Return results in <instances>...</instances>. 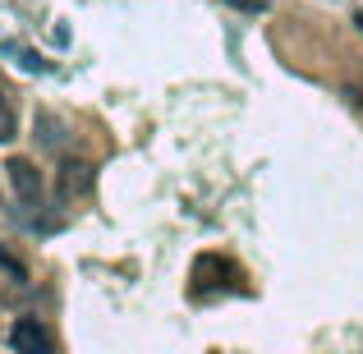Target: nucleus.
<instances>
[{
	"mask_svg": "<svg viewBox=\"0 0 363 354\" xmlns=\"http://www.w3.org/2000/svg\"><path fill=\"white\" fill-rule=\"evenodd\" d=\"M14 138V106L5 101V92H0V143Z\"/></svg>",
	"mask_w": 363,
	"mask_h": 354,
	"instance_id": "nucleus-4",
	"label": "nucleus"
},
{
	"mask_svg": "<svg viewBox=\"0 0 363 354\" xmlns=\"http://www.w3.org/2000/svg\"><path fill=\"white\" fill-rule=\"evenodd\" d=\"M9 345H14L18 354H55L51 331H46L37 318H18L14 331H9Z\"/></svg>",
	"mask_w": 363,
	"mask_h": 354,
	"instance_id": "nucleus-1",
	"label": "nucleus"
},
{
	"mask_svg": "<svg viewBox=\"0 0 363 354\" xmlns=\"http://www.w3.org/2000/svg\"><path fill=\"white\" fill-rule=\"evenodd\" d=\"M5 170H9V184H14L18 203H28V207H37V203H42V175H37V166H33V161L14 157Z\"/></svg>",
	"mask_w": 363,
	"mask_h": 354,
	"instance_id": "nucleus-2",
	"label": "nucleus"
},
{
	"mask_svg": "<svg viewBox=\"0 0 363 354\" xmlns=\"http://www.w3.org/2000/svg\"><path fill=\"white\" fill-rule=\"evenodd\" d=\"M0 267H5L9 276H14V281H28V272H23V262H18V258H9L5 248H0Z\"/></svg>",
	"mask_w": 363,
	"mask_h": 354,
	"instance_id": "nucleus-5",
	"label": "nucleus"
},
{
	"mask_svg": "<svg viewBox=\"0 0 363 354\" xmlns=\"http://www.w3.org/2000/svg\"><path fill=\"white\" fill-rule=\"evenodd\" d=\"M88 189H92V166L88 161H69L60 175V194L69 198V194H88Z\"/></svg>",
	"mask_w": 363,
	"mask_h": 354,
	"instance_id": "nucleus-3",
	"label": "nucleus"
}]
</instances>
